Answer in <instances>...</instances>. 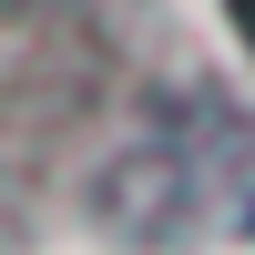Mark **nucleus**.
I'll list each match as a JSON object with an SVG mask.
<instances>
[{
	"label": "nucleus",
	"mask_w": 255,
	"mask_h": 255,
	"mask_svg": "<svg viewBox=\"0 0 255 255\" xmlns=\"http://www.w3.org/2000/svg\"><path fill=\"white\" fill-rule=\"evenodd\" d=\"M235 10H245V20H255V0H235Z\"/></svg>",
	"instance_id": "obj_1"
}]
</instances>
